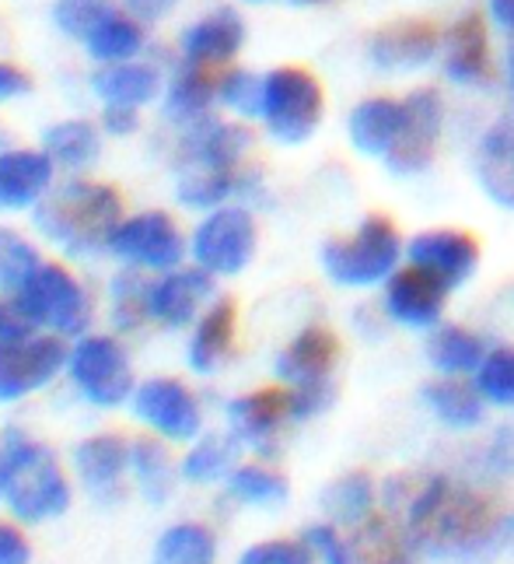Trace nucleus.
I'll return each mask as SVG.
<instances>
[{"label": "nucleus", "instance_id": "44", "mask_svg": "<svg viewBox=\"0 0 514 564\" xmlns=\"http://www.w3.org/2000/svg\"><path fill=\"white\" fill-rule=\"evenodd\" d=\"M217 102L225 109H231L234 116L242 120H260L263 112V77L242 70V67H231L221 74V88H217Z\"/></svg>", "mask_w": 514, "mask_h": 564}, {"label": "nucleus", "instance_id": "50", "mask_svg": "<svg viewBox=\"0 0 514 564\" xmlns=\"http://www.w3.org/2000/svg\"><path fill=\"white\" fill-rule=\"evenodd\" d=\"M32 334H39V329L32 326V319L22 313V308H18V302L0 295V344H18Z\"/></svg>", "mask_w": 514, "mask_h": 564}, {"label": "nucleus", "instance_id": "23", "mask_svg": "<svg viewBox=\"0 0 514 564\" xmlns=\"http://www.w3.org/2000/svg\"><path fill=\"white\" fill-rule=\"evenodd\" d=\"M175 197L189 210H217L234 200L263 197V176L249 165L239 169H179Z\"/></svg>", "mask_w": 514, "mask_h": 564}, {"label": "nucleus", "instance_id": "31", "mask_svg": "<svg viewBox=\"0 0 514 564\" xmlns=\"http://www.w3.org/2000/svg\"><path fill=\"white\" fill-rule=\"evenodd\" d=\"M319 505L322 519L343 530H358L382 512V480H374L368 470H347L326 484Z\"/></svg>", "mask_w": 514, "mask_h": 564}, {"label": "nucleus", "instance_id": "8", "mask_svg": "<svg viewBox=\"0 0 514 564\" xmlns=\"http://www.w3.org/2000/svg\"><path fill=\"white\" fill-rule=\"evenodd\" d=\"M130 414L147 435L165 438L168 445H189L204 435V400L196 389L175 376H151L136 382L130 397Z\"/></svg>", "mask_w": 514, "mask_h": 564}, {"label": "nucleus", "instance_id": "37", "mask_svg": "<svg viewBox=\"0 0 514 564\" xmlns=\"http://www.w3.org/2000/svg\"><path fill=\"white\" fill-rule=\"evenodd\" d=\"M43 151L56 162V169L85 172L98 162V154H102V130L88 120H61L46 127Z\"/></svg>", "mask_w": 514, "mask_h": 564}, {"label": "nucleus", "instance_id": "1", "mask_svg": "<svg viewBox=\"0 0 514 564\" xmlns=\"http://www.w3.org/2000/svg\"><path fill=\"white\" fill-rule=\"evenodd\" d=\"M382 512L430 564L514 561V509H497L469 477L392 474L382 480Z\"/></svg>", "mask_w": 514, "mask_h": 564}, {"label": "nucleus", "instance_id": "39", "mask_svg": "<svg viewBox=\"0 0 514 564\" xmlns=\"http://www.w3.org/2000/svg\"><path fill=\"white\" fill-rule=\"evenodd\" d=\"M350 536H353V557H358V564H424V557L409 547L403 530L385 512L368 519L364 527L350 530Z\"/></svg>", "mask_w": 514, "mask_h": 564}, {"label": "nucleus", "instance_id": "20", "mask_svg": "<svg viewBox=\"0 0 514 564\" xmlns=\"http://www.w3.org/2000/svg\"><path fill=\"white\" fill-rule=\"evenodd\" d=\"M252 151L249 127L221 120V116H204L186 127L175 151L179 169H239L245 165V154Z\"/></svg>", "mask_w": 514, "mask_h": 564}, {"label": "nucleus", "instance_id": "48", "mask_svg": "<svg viewBox=\"0 0 514 564\" xmlns=\"http://www.w3.org/2000/svg\"><path fill=\"white\" fill-rule=\"evenodd\" d=\"M287 400H291V421L294 424H308L315 417H322L336 403V382L287 386Z\"/></svg>", "mask_w": 514, "mask_h": 564}, {"label": "nucleus", "instance_id": "34", "mask_svg": "<svg viewBox=\"0 0 514 564\" xmlns=\"http://www.w3.org/2000/svg\"><path fill=\"white\" fill-rule=\"evenodd\" d=\"M151 564H221V536L204 519H175L157 533Z\"/></svg>", "mask_w": 514, "mask_h": 564}, {"label": "nucleus", "instance_id": "6", "mask_svg": "<svg viewBox=\"0 0 514 564\" xmlns=\"http://www.w3.org/2000/svg\"><path fill=\"white\" fill-rule=\"evenodd\" d=\"M64 376L77 400H85L95 411H116L127 406L136 376L133 361L120 337L112 334H85L67 347V368Z\"/></svg>", "mask_w": 514, "mask_h": 564}, {"label": "nucleus", "instance_id": "7", "mask_svg": "<svg viewBox=\"0 0 514 564\" xmlns=\"http://www.w3.org/2000/svg\"><path fill=\"white\" fill-rule=\"evenodd\" d=\"M326 95L319 77L305 67H276L263 74L260 120L276 144H305L322 127Z\"/></svg>", "mask_w": 514, "mask_h": 564}, {"label": "nucleus", "instance_id": "41", "mask_svg": "<svg viewBox=\"0 0 514 564\" xmlns=\"http://www.w3.org/2000/svg\"><path fill=\"white\" fill-rule=\"evenodd\" d=\"M147 291L151 281H144L133 270H123L116 274L109 284V319L116 326V334H136L151 323V308H147Z\"/></svg>", "mask_w": 514, "mask_h": 564}, {"label": "nucleus", "instance_id": "45", "mask_svg": "<svg viewBox=\"0 0 514 564\" xmlns=\"http://www.w3.org/2000/svg\"><path fill=\"white\" fill-rule=\"evenodd\" d=\"M302 540L308 543V551L315 554L319 564H358V557H353L350 530L336 527V522H329V519L308 522V527L302 530Z\"/></svg>", "mask_w": 514, "mask_h": 564}, {"label": "nucleus", "instance_id": "22", "mask_svg": "<svg viewBox=\"0 0 514 564\" xmlns=\"http://www.w3.org/2000/svg\"><path fill=\"white\" fill-rule=\"evenodd\" d=\"M245 46V18L234 8H214L210 14L196 18V22L179 35L183 64L196 67H228Z\"/></svg>", "mask_w": 514, "mask_h": 564}, {"label": "nucleus", "instance_id": "12", "mask_svg": "<svg viewBox=\"0 0 514 564\" xmlns=\"http://www.w3.org/2000/svg\"><path fill=\"white\" fill-rule=\"evenodd\" d=\"M67 340L32 334L18 344H0V403H22L50 389L67 368Z\"/></svg>", "mask_w": 514, "mask_h": 564}, {"label": "nucleus", "instance_id": "28", "mask_svg": "<svg viewBox=\"0 0 514 564\" xmlns=\"http://www.w3.org/2000/svg\"><path fill=\"white\" fill-rule=\"evenodd\" d=\"M221 498L242 512H276L291 501V480L273 466V459H242L225 480Z\"/></svg>", "mask_w": 514, "mask_h": 564}, {"label": "nucleus", "instance_id": "46", "mask_svg": "<svg viewBox=\"0 0 514 564\" xmlns=\"http://www.w3.org/2000/svg\"><path fill=\"white\" fill-rule=\"evenodd\" d=\"M231 564H319L302 536H266L239 551Z\"/></svg>", "mask_w": 514, "mask_h": 564}, {"label": "nucleus", "instance_id": "2", "mask_svg": "<svg viewBox=\"0 0 514 564\" xmlns=\"http://www.w3.org/2000/svg\"><path fill=\"white\" fill-rule=\"evenodd\" d=\"M8 459L4 484V512L22 527H46L70 512L74 505V474L43 438L25 427H4L0 432Z\"/></svg>", "mask_w": 514, "mask_h": 564}, {"label": "nucleus", "instance_id": "25", "mask_svg": "<svg viewBox=\"0 0 514 564\" xmlns=\"http://www.w3.org/2000/svg\"><path fill=\"white\" fill-rule=\"evenodd\" d=\"M130 484L133 495L151 509H162L175 498L183 484L179 459H175L172 445L157 435H136L130 438Z\"/></svg>", "mask_w": 514, "mask_h": 564}, {"label": "nucleus", "instance_id": "13", "mask_svg": "<svg viewBox=\"0 0 514 564\" xmlns=\"http://www.w3.org/2000/svg\"><path fill=\"white\" fill-rule=\"evenodd\" d=\"M109 252L136 270L165 274V270H175L183 263V257L189 252V242L183 236V228L175 225L172 214L141 210V214H133V218H123L120 228L112 231Z\"/></svg>", "mask_w": 514, "mask_h": 564}, {"label": "nucleus", "instance_id": "19", "mask_svg": "<svg viewBox=\"0 0 514 564\" xmlns=\"http://www.w3.org/2000/svg\"><path fill=\"white\" fill-rule=\"evenodd\" d=\"M441 39L445 32H438L434 22L409 18V22H392L374 32L368 39V56L385 74H413L441 61Z\"/></svg>", "mask_w": 514, "mask_h": 564}, {"label": "nucleus", "instance_id": "54", "mask_svg": "<svg viewBox=\"0 0 514 564\" xmlns=\"http://www.w3.org/2000/svg\"><path fill=\"white\" fill-rule=\"evenodd\" d=\"M486 14L501 32L514 35V0H486Z\"/></svg>", "mask_w": 514, "mask_h": 564}, {"label": "nucleus", "instance_id": "36", "mask_svg": "<svg viewBox=\"0 0 514 564\" xmlns=\"http://www.w3.org/2000/svg\"><path fill=\"white\" fill-rule=\"evenodd\" d=\"M91 91L106 106H133L141 109L162 95V74L151 64L141 61H123V64H106L91 77Z\"/></svg>", "mask_w": 514, "mask_h": 564}, {"label": "nucleus", "instance_id": "15", "mask_svg": "<svg viewBox=\"0 0 514 564\" xmlns=\"http://www.w3.org/2000/svg\"><path fill=\"white\" fill-rule=\"evenodd\" d=\"M382 288V313L392 326L413 329V334H430L445 319L451 291L438 278H430L427 270L406 263Z\"/></svg>", "mask_w": 514, "mask_h": 564}, {"label": "nucleus", "instance_id": "5", "mask_svg": "<svg viewBox=\"0 0 514 564\" xmlns=\"http://www.w3.org/2000/svg\"><path fill=\"white\" fill-rule=\"evenodd\" d=\"M35 329L77 340L91 329L95 302L88 288L77 281L64 263H39L29 281L11 295Z\"/></svg>", "mask_w": 514, "mask_h": 564}, {"label": "nucleus", "instance_id": "56", "mask_svg": "<svg viewBox=\"0 0 514 564\" xmlns=\"http://www.w3.org/2000/svg\"><path fill=\"white\" fill-rule=\"evenodd\" d=\"M4 484H8V459H4V442H0V505H4Z\"/></svg>", "mask_w": 514, "mask_h": 564}, {"label": "nucleus", "instance_id": "3", "mask_svg": "<svg viewBox=\"0 0 514 564\" xmlns=\"http://www.w3.org/2000/svg\"><path fill=\"white\" fill-rule=\"evenodd\" d=\"M123 221L120 189L95 180H67L35 204L32 225L46 242L61 246L67 257H95L109 249L112 231Z\"/></svg>", "mask_w": 514, "mask_h": 564}, {"label": "nucleus", "instance_id": "42", "mask_svg": "<svg viewBox=\"0 0 514 564\" xmlns=\"http://www.w3.org/2000/svg\"><path fill=\"white\" fill-rule=\"evenodd\" d=\"M472 382L490 406L514 411V344H493Z\"/></svg>", "mask_w": 514, "mask_h": 564}, {"label": "nucleus", "instance_id": "10", "mask_svg": "<svg viewBox=\"0 0 514 564\" xmlns=\"http://www.w3.org/2000/svg\"><path fill=\"white\" fill-rule=\"evenodd\" d=\"M287 386H260L225 403V432L255 459H273L281 453V438L291 427Z\"/></svg>", "mask_w": 514, "mask_h": 564}, {"label": "nucleus", "instance_id": "53", "mask_svg": "<svg viewBox=\"0 0 514 564\" xmlns=\"http://www.w3.org/2000/svg\"><path fill=\"white\" fill-rule=\"evenodd\" d=\"M175 4H179V0H123V11H130L136 22L151 25V22L168 18L175 11Z\"/></svg>", "mask_w": 514, "mask_h": 564}, {"label": "nucleus", "instance_id": "35", "mask_svg": "<svg viewBox=\"0 0 514 564\" xmlns=\"http://www.w3.org/2000/svg\"><path fill=\"white\" fill-rule=\"evenodd\" d=\"M217 88H221V74H214L210 67L183 64L165 88V116L179 127L204 120L217 102Z\"/></svg>", "mask_w": 514, "mask_h": 564}, {"label": "nucleus", "instance_id": "24", "mask_svg": "<svg viewBox=\"0 0 514 564\" xmlns=\"http://www.w3.org/2000/svg\"><path fill=\"white\" fill-rule=\"evenodd\" d=\"M234 337H239V313H234V302L228 299H214L200 319L189 326V340H186V365L193 376H217L234 355Z\"/></svg>", "mask_w": 514, "mask_h": 564}, {"label": "nucleus", "instance_id": "40", "mask_svg": "<svg viewBox=\"0 0 514 564\" xmlns=\"http://www.w3.org/2000/svg\"><path fill=\"white\" fill-rule=\"evenodd\" d=\"M466 470H469V480L483 484V488L511 484L514 480V424H497L480 445H472Z\"/></svg>", "mask_w": 514, "mask_h": 564}, {"label": "nucleus", "instance_id": "26", "mask_svg": "<svg viewBox=\"0 0 514 564\" xmlns=\"http://www.w3.org/2000/svg\"><path fill=\"white\" fill-rule=\"evenodd\" d=\"M56 162L35 148L0 151V210H25L53 189Z\"/></svg>", "mask_w": 514, "mask_h": 564}, {"label": "nucleus", "instance_id": "11", "mask_svg": "<svg viewBox=\"0 0 514 564\" xmlns=\"http://www.w3.org/2000/svg\"><path fill=\"white\" fill-rule=\"evenodd\" d=\"M70 474L95 505L116 509L133 491L130 484V438L120 432H95L70 449Z\"/></svg>", "mask_w": 514, "mask_h": 564}, {"label": "nucleus", "instance_id": "14", "mask_svg": "<svg viewBox=\"0 0 514 564\" xmlns=\"http://www.w3.org/2000/svg\"><path fill=\"white\" fill-rule=\"evenodd\" d=\"M406 120L395 148L385 154L392 176H420L434 162V151L445 133V99L438 88H413L406 99Z\"/></svg>", "mask_w": 514, "mask_h": 564}, {"label": "nucleus", "instance_id": "43", "mask_svg": "<svg viewBox=\"0 0 514 564\" xmlns=\"http://www.w3.org/2000/svg\"><path fill=\"white\" fill-rule=\"evenodd\" d=\"M39 263H43L39 260V249L22 231L0 228V295H14Z\"/></svg>", "mask_w": 514, "mask_h": 564}, {"label": "nucleus", "instance_id": "55", "mask_svg": "<svg viewBox=\"0 0 514 564\" xmlns=\"http://www.w3.org/2000/svg\"><path fill=\"white\" fill-rule=\"evenodd\" d=\"M504 82H507V91L514 95V39H511L507 56H504Z\"/></svg>", "mask_w": 514, "mask_h": 564}, {"label": "nucleus", "instance_id": "17", "mask_svg": "<svg viewBox=\"0 0 514 564\" xmlns=\"http://www.w3.org/2000/svg\"><path fill=\"white\" fill-rule=\"evenodd\" d=\"M217 278L207 274L204 267H175L165 270L162 278L151 281L147 291V308H151V323L165 326V329H186L200 319L204 308L214 302Z\"/></svg>", "mask_w": 514, "mask_h": 564}, {"label": "nucleus", "instance_id": "52", "mask_svg": "<svg viewBox=\"0 0 514 564\" xmlns=\"http://www.w3.org/2000/svg\"><path fill=\"white\" fill-rule=\"evenodd\" d=\"M29 91H32V77L22 67L0 61V102L22 99V95H29Z\"/></svg>", "mask_w": 514, "mask_h": 564}, {"label": "nucleus", "instance_id": "16", "mask_svg": "<svg viewBox=\"0 0 514 564\" xmlns=\"http://www.w3.org/2000/svg\"><path fill=\"white\" fill-rule=\"evenodd\" d=\"M406 263L427 270L448 291H459L477 278L480 242L466 228H427L406 242Z\"/></svg>", "mask_w": 514, "mask_h": 564}, {"label": "nucleus", "instance_id": "4", "mask_svg": "<svg viewBox=\"0 0 514 564\" xmlns=\"http://www.w3.org/2000/svg\"><path fill=\"white\" fill-rule=\"evenodd\" d=\"M403 260L406 242L385 214H368L350 236L322 246V270L340 288H379L403 267Z\"/></svg>", "mask_w": 514, "mask_h": 564}, {"label": "nucleus", "instance_id": "38", "mask_svg": "<svg viewBox=\"0 0 514 564\" xmlns=\"http://www.w3.org/2000/svg\"><path fill=\"white\" fill-rule=\"evenodd\" d=\"M144 43H147L144 22H136L130 11H120V8H112L85 39L88 53L95 56L98 64L136 61V53L144 50Z\"/></svg>", "mask_w": 514, "mask_h": 564}, {"label": "nucleus", "instance_id": "57", "mask_svg": "<svg viewBox=\"0 0 514 564\" xmlns=\"http://www.w3.org/2000/svg\"><path fill=\"white\" fill-rule=\"evenodd\" d=\"M294 4H326V0H294Z\"/></svg>", "mask_w": 514, "mask_h": 564}, {"label": "nucleus", "instance_id": "32", "mask_svg": "<svg viewBox=\"0 0 514 564\" xmlns=\"http://www.w3.org/2000/svg\"><path fill=\"white\" fill-rule=\"evenodd\" d=\"M486 351H490V344L483 340V334H477V329L459 326V323H438L427 334L424 358L434 376L472 379L477 368L483 365Z\"/></svg>", "mask_w": 514, "mask_h": 564}, {"label": "nucleus", "instance_id": "33", "mask_svg": "<svg viewBox=\"0 0 514 564\" xmlns=\"http://www.w3.org/2000/svg\"><path fill=\"white\" fill-rule=\"evenodd\" d=\"M239 463H242V445L228 432H204L179 456V474L189 488H225V480Z\"/></svg>", "mask_w": 514, "mask_h": 564}, {"label": "nucleus", "instance_id": "30", "mask_svg": "<svg viewBox=\"0 0 514 564\" xmlns=\"http://www.w3.org/2000/svg\"><path fill=\"white\" fill-rule=\"evenodd\" d=\"M406 120V106L403 99H392V95H371V99L358 102L350 109L347 133L353 151H361L364 159H382L395 148L403 133Z\"/></svg>", "mask_w": 514, "mask_h": 564}, {"label": "nucleus", "instance_id": "9", "mask_svg": "<svg viewBox=\"0 0 514 564\" xmlns=\"http://www.w3.org/2000/svg\"><path fill=\"white\" fill-rule=\"evenodd\" d=\"M260 246V228L245 204H225L207 210L204 221L193 228L189 257L214 278H234L252 263Z\"/></svg>", "mask_w": 514, "mask_h": 564}, {"label": "nucleus", "instance_id": "58", "mask_svg": "<svg viewBox=\"0 0 514 564\" xmlns=\"http://www.w3.org/2000/svg\"><path fill=\"white\" fill-rule=\"evenodd\" d=\"M245 4H266V0H245Z\"/></svg>", "mask_w": 514, "mask_h": 564}, {"label": "nucleus", "instance_id": "47", "mask_svg": "<svg viewBox=\"0 0 514 564\" xmlns=\"http://www.w3.org/2000/svg\"><path fill=\"white\" fill-rule=\"evenodd\" d=\"M112 11V0H56L53 25L70 39H88V32Z\"/></svg>", "mask_w": 514, "mask_h": 564}, {"label": "nucleus", "instance_id": "21", "mask_svg": "<svg viewBox=\"0 0 514 564\" xmlns=\"http://www.w3.org/2000/svg\"><path fill=\"white\" fill-rule=\"evenodd\" d=\"M441 70L459 88H483L493 74L490 32L480 11L455 18L441 39Z\"/></svg>", "mask_w": 514, "mask_h": 564}, {"label": "nucleus", "instance_id": "49", "mask_svg": "<svg viewBox=\"0 0 514 564\" xmlns=\"http://www.w3.org/2000/svg\"><path fill=\"white\" fill-rule=\"evenodd\" d=\"M32 536L29 527H22L11 516H0V564H32Z\"/></svg>", "mask_w": 514, "mask_h": 564}, {"label": "nucleus", "instance_id": "29", "mask_svg": "<svg viewBox=\"0 0 514 564\" xmlns=\"http://www.w3.org/2000/svg\"><path fill=\"white\" fill-rule=\"evenodd\" d=\"M477 180L493 204L514 210V109L483 130L477 148Z\"/></svg>", "mask_w": 514, "mask_h": 564}, {"label": "nucleus", "instance_id": "51", "mask_svg": "<svg viewBox=\"0 0 514 564\" xmlns=\"http://www.w3.org/2000/svg\"><path fill=\"white\" fill-rule=\"evenodd\" d=\"M141 127V116L133 106H106L102 109V130L109 138H130V133Z\"/></svg>", "mask_w": 514, "mask_h": 564}, {"label": "nucleus", "instance_id": "27", "mask_svg": "<svg viewBox=\"0 0 514 564\" xmlns=\"http://www.w3.org/2000/svg\"><path fill=\"white\" fill-rule=\"evenodd\" d=\"M420 400L427 406V414L438 421L448 432H477L486 421L490 403L477 389L472 379L459 376H434L430 382L420 386Z\"/></svg>", "mask_w": 514, "mask_h": 564}, {"label": "nucleus", "instance_id": "18", "mask_svg": "<svg viewBox=\"0 0 514 564\" xmlns=\"http://www.w3.org/2000/svg\"><path fill=\"white\" fill-rule=\"evenodd\" d=\"M340 337L329 326L311 323L302 326L273 358V379L281 386H315V382H336L340 368Z\"/></svg>", "mask_w": 514, "mask_h": 564}]
</instances>
